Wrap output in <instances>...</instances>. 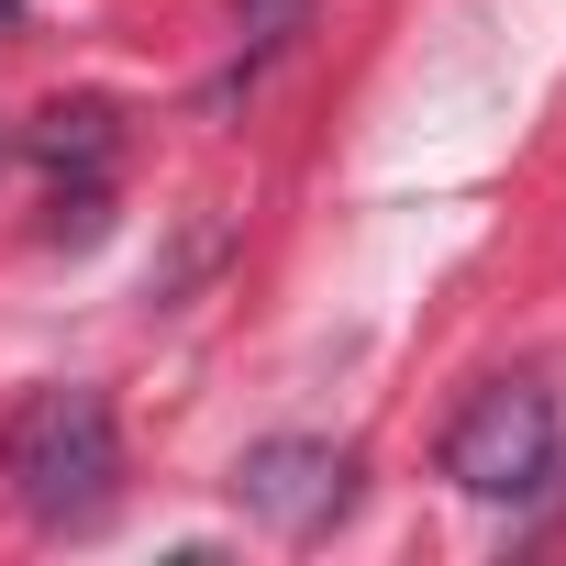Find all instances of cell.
<instances>
[{
  "instance_id": "obj_3",
  "label": "cell",
  "mask_w": 566,
  "mask_h": 566,
  "mask_svg": "<svg viewBox=\"0 0 566 566\" xmlns=\"http://www.w3.org/2000/svg\"><path fill=\"white\" fill-rule=\"evenodd\" d=\"M233 500H244L266 533L312 544V533H334V522L356 511V455H345V444H301V433H277V444H255V455L233 467Z\"/></svg>"
},
{
  "instance_id": "obj_4",
  "label": "cell",
  "mask_w": 566,
  "mask_h": 566,
  "mask_svg": "<svg viewBox=\"0 0 566 566\" xmlns=\"http://www.w3.org/2000/svg\"><path fill=\"white\" fill-rule=\"evenodd\" d=\"M112 145H123L112 101H56V112L34 123V156H45L56 178H101V167H112Z\"/></svg>"
},
{
  "instance_id": "obj_1",
  "label": "cell",
  "mask_w": 566,
  "mask_h": 566,
  "mask_svg": "<svg viewBox=\"0 0 566 566\" xmlns=\"http://www.w3.org/2000/svg\"><path fill=\"white\" fill-rule=\"evenodd\" d=\"M0 478H12L23 522L34 533H90L123 489V433H112V400L78 389V378H45L12 400L0 422Z\"/></svg>"
},
{
  "instance_id": "obj_5",
  "label": "cell",
  "mask_w": 566,
  "mask_h": 566,
  "mask_svg": "<svg viewBox=\"0 0 566 566\" xmlns=\"http://www.w3.org/2000/svg\"><path fill=\"white\" fill-rule=\"evenodd\" d=\"M312 12V0H233V23H244V45L266 56V45H290V23Z\"/></svg>"
},
{
  "instance_id": "obj_2",
  "label": "cell",
  "mask_w": 566,
  "mask_h": 566,
  "mask_svg": "<svg viewBox=\"0 0 566 566\" xmlns=\"http://www.w3.org/2000/svg\"><path fill=\"white\" fill-rule=\"evenodd\" d=\"M544 467H555V389L544 378H489L444 433V478L467 500H522V489H544Z\"/></svg>"
}]
</instances>
